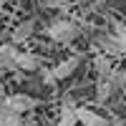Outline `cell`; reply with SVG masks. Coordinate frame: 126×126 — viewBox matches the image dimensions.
I'll return each instance as SVG.
<instances>
[{"mask_svg": "<svg viewBox=\"0 0 126 126\" xmlns=\"http://www.w3.org/2000/svg\"><path fill=\"white\" fill-rule=\"evenodd\" d=\"M46 33L53 38V40H58V43H71V40L78 38L81 30H78L76 23H71V20H56V23H50L46 28Z\"/></svg>", "mask_w": 126, "mask_h": 126, "instance_id": "obj_1", "label": "cell"}, {"mask_svg": "<svg viewBox=\"0 0 126 126\" xmlns=\"http://www.w3.org/2000/svg\"><path fill=\"white\" fill-rule=\"evenodd\" d=\"M5 103H8L15 113H25V111H30V109L38 106V98L25 96V93H13V96H5Z\"/></svg>", "mask_w": 126, "mask_h": 126, "instance_id": "obj_2", "label": "cell"}, {"mask_svg": "<svg viewBox=\"0 0 126 126\" xmlns=\"http://www.w3.org/2000/svg\"><path fill=\"white\" fill-rule=\"evenodd\" d=\"M76 116H78V124H83V126H111V121L106 116H101L91 109H83V106L76 109Z\"/></svg>", "mask_w": 126, "mask_h": 126, "instance_id": "obj_3", "label": "cell"}, {"mask_svg": "<svg viewBox=\"0 0 126 126\" xmlns=\"http://www.w3.org/2000/svg\"><path fill=\"white\" fill-rule=\"evenodd\" d=\"M81 61H83V56H71V58H66V61H61L56 68H50V73H53V78L56 81H61V78H68L73 71H76L78 66H81Z\"/></svg>", "mask_w": 126, "mask_h": 126, "instance_id": "obj_4", "label": "cell"}, {"mask_svg": "<svg viewBox=\"0 0 126 126\" xmlns=\"http://www.w3.org/2000/svg\"><path fill=\"white\" fill-rule=\"evenodd\" d=\"M96 43H98V48H101L106 56H121L124 50H126V48L119 43V40L113 38V33H103V35H98V38H96Z\"/></svg>", "mask_w": 126, "mask_h": 126, "instance_id": "obj_5", "label": "cell"}, {"mask_svg": "<svg viewBox=\"0 0 126 126\" xmlns=\"http://www.w3.org/2000/svg\"><path fill=\"white\" fill-rule=\"evenodd\" d=\"M93 68H96L98 73V81H106L111 73H113V63H111V56L106 53H98L96 58H93Z\"/></svg>", "mask_w": 126, "mask_h": 126, "instance_id": "obj_6", "label": "cell"}, {"mask_svg": "<svg viewBox=\"0 0 126 126\" xmlns=\"http://www.w3.org/2000/svg\"><path fill=\"white\" fill-rule=\"evenodd\" d=\"M76 109H78V106H73V101H71V98H66V101H63V106H61V119H58V126H76V124H78Z\"/></svg>", "mask_w": 126, "mask_h": 126, "instance_id": "obj_7", "label": "cell"}, {"mask_svg": "<svg viewBox=\"0 0 126 126\" xmlns=\"http://www.w3.org/2000/svg\"><path fill=\"white\" fill-rule=\"evenodd\" d=\"M0 126H20V113H15L10 109L5 103V98L0 101Z\"/></svg>", "mask_w": 126, "mask_h": 126, "instance_id": "obj_8", "label": "cell"}, {"mask_svg": "<svg viewBox=\"0 0 126 126\" xmlns=\"http://www.w3.org/2000/svg\"><path fill=\"white\" fill-rule=\"evenodd\" d=\"M15 61H18V50L13 46H10V43L0 46V68H18Z\"/></svg>", "mask_w": 126, "mask_h": 126, "instance_id": "obj_9", "label": "cell"}, {"mask_svg": "<svg viewBox=\"0 0 126 126\" xmlns=\"http://www.w3.org/2000/svg\"><path fill=\"white\" fill-rule=\"evenodd\" d=\"M15 66H18L20 71H38V68H40V61H38L35 53H18Z\"/></svg>", "mask_w": 126, "mask_h": 126, "instance_id": "obj_10", "label": "cell"}, {"mask_svg": "<svg viewBox=\"0 0 126 126\" xmlns=\"http://www.w3.org/2000/svg\"><path fill=\"white\" fill-rule=\"evenodd\" d=\"M33 30H35L33 20H23V23L13 30V43H23V40H28V35H33Z\"/></svg>", "mask_w": 126, "mask_h": 126, "instance_id": "obj_11", "label": "cell"}, {"mask_svg": "<svg viewBox=\"0 0 126 126\" xmlns=\"http://www.w3.org/2000/svg\"><path fill=\"white\" fill-rule=\"evenodd\" d=\"M113 93V88H111V83H109V78L106 81H98V86H96V98L103 103V101H109V96Z\"/></svg>", "mask_w": 126, "mask_h": 126, "instance_id": "obj_12", "label": "cell"}, {"mask_svg": "<svg viewBox=\"0 0 126 126\" xmlns=\"http://www.w3.org/2000/svg\"><path fill=\"white\" fill-rule=\"evenodd\" d=\"M113 38H116L119 43L126 48V25H124V23H119V20L113 23Z\"/></svg>", "mask_w": 126, "mask_h": 126, "instance_id": "obj_13", "label": "cell"}, {"mask_svg": "<svg viewBox=\"0 0 126 126\" xmlns=\"http://www.w3.org/2000/svg\"><path fill=\"white\" fill-rule=\"evenodd\" d=\"M46 8H63V5H68L71 0H43Z\"/></svg>", "mask_w": 126, "mask_h": 126, "instance_id": "obj_14", "label": "cell"}, {"mask_svg": "<svg viewBox=\"0 0 126 126\" xmlns=\"http://www.w3.org/2000/svg\"><path fill=\"white\" fill-rule=\"evenodd\" d=\"M43 83H46V86H53V83H56V78H53L50 71H43Z\"/></svg>", "mask_w": 126, "mask_h": 126, "instance_id": "obj_15", "label": "cell"}, {"mask_svg": "<svg viewBox=\"0 0 126 126\" xmlns=\"http://www.w3.org/2000/svg\"><path fill=\"white\" fill-rule=\"evenodd\" d=\"M96 3H106V0H96Z\"/></svg>", "mask_w": 126, "mask_h": 126, "instance_id": "obj_16", "label": "cell"}, {"mask_svg": "<svg viewBox=\"0 0 126 126\" xmlns=\"http://www.w3.org/2000/svg\"><path fill=\"white\" fill-rule=\"evenodd\" d=\"M0 96H3V86H0Z\"/></svg>", "mask_w": 126, "mask_h": 126, "instance_id": "obj_17", "label": "cell"}]
</instances>
